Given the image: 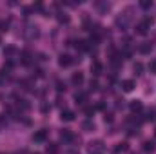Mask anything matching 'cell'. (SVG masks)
<instances>
[{
  "mask_svg": "<svg viewBox=\"0 0 156 154\" xmlns=\"http://www.w3.org/2000/svg\"><path fill=\"white\" fill-rule=\"evenodd\" d=\"M153 22H154V20L147 16L145 20H142L140 24H136V33H138V35H147V31L151 29V26H153Z\"/></svg>",
  "mask_w": 156,
  "mask_h": 154,
  "instance_id": "6da1fadb",
  "label": "cell"
},
{
  "mask_svg": "<svg viewBox=\"0 0 156 154\" xmlns=\"http://www.w3.org/2000/svg\"><path fill=\"white\" fill-rule=\"evenodd\" d=\"M87 149H89V152L91 154H104L105 145H104L102 140H94V142H91V143L87 145Z\"/></svg>",
  "mask_w": 156,
  "mask_h": 154,
  "instance_id": "7a4b0ae2",
  "label": "cell"
},
{
  "mask_svg": "<svg viewBox=\"0 0 156 154\" xmlns=\"http://www.w3.org/2000/svg\"><path fill=\"white\" fill-rule=\"evenodd\" d=\"M151 49H153V44H151V42H142V44L138 45V51H140L142 54H149Z\"/></svg>",
  "mask_w": 156,
  "mask_h": 154,
  "instance_id": "3957f363",
  "label": "cell"
},
{
  "mask_svg": "<svg viewBox=\"0 0 156 154\" xmlns=\"http://www.w3.org/2000/svg\"><path fill=\"white\" fill-rule=\"evenodd\" d=\"M102 71H104V65H102L100 62H93V64H91V73H93L94 76H100Z\"/></svg>",
  "mask_w": 156,
  "mask_h": 154,
  "instance_id": "277c9868",
  "label": "cell"
},
{
  "mask_svg": "<svg viewBox=\"0 0 156 154\" xmlns=\"http://www.w3.org/2000/svg\"><path fill=\"white\" fill-rule=\"evenodd\" d=\"M134 85H136L134 80H123V82H122V91H123V93H131V91L134 89Z\"/></svg>",
  "mask_w": 156,
  "mask_h": 154,
  "instance_id": "5b68a950",
  "label": "cell"
},
{
  "mask_svg": "<svg viewBox=\"0 0 156 154\" xmlns=\"http://www.w3.org/2000/svg\"><path fill=\"white\" fill-rule=\"evenodd\" d=\"M45 138H47V131L45 129H40V131H37L33 134V142H45Z\"/></svg>",
  "mask_w": 156,
  "mask_h": 154,
  "instance_id": "8992f818",
  "label": "cell"
},
{
  "mask_svg": "<svg viewBox=\"0 0 156 154\" xmlns=\"http://www.w3.org/2000/svg\"><path fill=\"white\" fill-rule=\"evenodd\" d=\"M75 111H69V109H66V111H62V114H60V118H62V121H73L75 120Z\"/></svg>",
  "mask_w": 156,
  "mask_h": 154,
  "instance_id": "52a82bcc",
  "label": "cell"
},
{
  "mask_svg": "<svg viewBox=\"0 0 156 154\" xmlns=\"http://www.w3.org/2000/svg\"><path fill=\"white\" fill-rule=\"evenodd\" d=\"M58 64H60L62 67H69V65L73 64V58H71L69 54H60V60H58Z\"/></svg>",
  "mask_w": 156,
  "mask_h": 154,
  "instance_id": "ba28073f",
  "label": "cell"
},
{
  "mask_svg": "<svg viewBox=\"0 0 156 154\" xmlns=\"http://www.w3.org/2000/svg\"><path fill=\"white\" fill-rule=\"evenodd\" d=\"M60 138H62L64 142H73V140H75V134H73L69 129H64V131L60 132Z\"/></svg>",
  "mask_w": 156,
  "mask_h": 154,
  "instance_id": "9c48e42d",
  "label": "cell"
},
{
  "mask_svg": "<svg viewBox=\"0 0 156 154\" xmlns=\"http://www.w3.org/2000/svg\"><path fill=\"white\" fill-rule=\"evenodd\" d=\"M82 82H83V75H82V73H75V75L71 76V83H73V85H76V87L82 85Z\"/></svg>",
  "mask_w": 156,
  "mask_h": 154,
  "instance_id": "30bf717a",
  "label": "cell"
},
{
  "mask_svg": "<svg viewBox=\"0 0 156 154\" xmlns=\"http://www.w3.org/2000/svg\"><path fill=\"white\" fill-rule=\"evenodd\" d=\"M144 151H145V152H154L156 151V143L154 142H151V140L144 142Z\"/></svg>",
  "mask_w": 156,
  "mask_h": 154,
  "instance_id": "8fae6325",
  "label": "cell"
},
{
  "mask_svg": "<svg viewBox=\"0 0 156 154\" xmlns=\"http://www.w3.org/2000/svg\"><path fill=\"white\" fill-rule=\"evenodd\" d=\"M144 109V103L140 102V100H134V102H131V111L133 113H140Z\"/></svg>",
  "mask_w": 156,
  "mask_h": 154,
  "instance_id": "7c38bea8",
  "label": "cell"
},
{
  "mask_svg": "<svg viewBox=\"0 0 156 154\" xmlns=\"http://www.w3.org/2000/svg\"><path fill=\"white\" fill-rule=\"evenodd\" d=\"M82 129H83L85 132H91V131H94V121H93V120H85V121L82 123Z\"/></svg>",
  "mask_w": 156,
  "mask_h": 154,
  "instance_id": "4fadbf2b",
  "label": "cell"
},
{
  "mask_svg": "<svg viewBox=\"0 0 156 154\" xmlns=\"http://www.w3.org/2000/svg\"><path fill=\"white\" fill-rule=\"evenodd\" d=\"M75 100H76V103H85V102H87V93L78 91L76 94H75Z\"/></svg>",
  "mask_w": 156,
  "mask_h": 154,
  "instance_id": "5bb4252c",
  "label": "cell"
},
{
  "mask_svg": "<svg viewBox=\"0 0 156 154\" xmlns=\"http://www.w3.org/2000/svg\"><path fill=\"white\" fill-rule=\"evenodd\" d=\"M20 58H22V64H29L31 62V51H22V54H20Z\"/></svg>",
  "mask_w": 156,
  "mask_h": 154,
  "instance_id": "9a60e30c",
  "label": "cell"
},
{
  "mask_svg": "<svg viewBox=\"0 0 156 154\" xmlns=\"http://www.w3.org/2000/svg\"><path fill=\"white\" fill-rule=\"evenodd\" d=\"M115 151H116V152H127V151H129V143H127V142L118 143L116 147H115Z\"/></svg>",
  "mask_w": 156,
  "mask_h": 154,
  "instance_id": "2e32d148",
  "label": "cell"
},
{
  "mask_svg": "<svg viewBox=\"0 0 156 154\" xmlns=\"http://www.w3.org/2000/svg\"><path fill=\"white\" fill-rule=\"evenodd\" d=\"M45 151H47V154H56L58 152V145H56V143H49V145L45 147Z\"/></svg>",
  "mask_w": 156,
  "mask_h": 154,
  "instance_id": "e0dca14e",
  "label": "cell"
},
{
  "mask_svg": "<svg viewBox=\"0 0 156 154\" xmlns=\"http://www.w3.org/2000/svg\"><path fill=\"white\" fill-rule=\"evenodd\" d=\"M58 22H60V24L69 22V16H67V15H64V13H58Z\"/></svg>",
  "mask_w": 156,
  "mask_h": 154,
  "instance_id": "ac0fdd59",
  "label": "cell"
},
{
  "mask_svg": "<svg viewBox=\"0 0 156 154\" xmlns=\"http://www.w3.org/2000/svg\"><path fill=\"white\" fill-rule=\"evenodd\" d=\"M154 118H156V113L153 111V109H149V111H147V116H145V120L151 121V120H154Z\"/></svg>",
  "mask_w": 156,
  "mask_h": 154,
  "instance_id": "d6986e66",
  "label": "cell"
},
{
  "mask_svg": "<svg viewBox=\"0 0 156 154\" xmlns=\"http://www.w3.org/2000/svg\"><path fill=\"white\" fill-rule=\"evenodd\" d=\"M149 73H151V75H156V60H151V64H149Z\"/></svg>",
  "mask_w": 156,
  "mask_h": 154,
  "instance_id": "ffe728a7",
  "label": "cell"
},
{
  "mask_svg": "<svg viewBox=\"0 0 156 154\" xmlns=\"http://www.w3.org/2000/svg\"><path fill=\"white\" fill-rule=\"evenodd\" d=\"M89 91H98V82H96V80H91V83H89Z\"/></svg>",
  "mask_w": 156,
  "mask_h": 154,
  "instance_id": "44dd1931",
  "label": "cell"
},
{
  "mask_svg": "<svg viewBox=\"0 0 156 154\" xmlns=\"http://www.w3.org/2000/svg\"><path fill=\"white\" fill-rule=\"evenodd\" d=\"M153 4H151V0H142L140 2V7H144V9H147V7H151Z\"/></svg>",
  "mask_w": 156,
  "mask_h": 154,
  "instance_id": "7402d4cb",
  "label": "cell"
},
{
  "mask_svg": "<svg viewBox=\"0 0 156 154\" xmlns=\"http://www.w3.org/2000/svg\"><path fill=\"white\" fill-rule=\"evenodd\" d=\"M142 69H144V65H142L140 62H138V64H134V73H136V75H142Z\"/></svg>",
  "mask_w": 156,
  "mask_h": 154,
  "instance_id": "603a6c76",
  "label": "cell"
},
{
  "mask_svg": "<svg viewBox=\"0 0 156 154\" xmlns=\"http://www.w3.org/2000/svg\"><path fill=\"white\" fill-rule=\"evenodd\" d=\"M83 113H85L87 116H93V113H94V107H85V109H83Z\"/></svg>",
  "mask_w": 156,
  "mask_h": 154,
  "instance_id": "cb8c5ba5",
  "label": "cell"
},
{
  "mask_svg": "<svg viewBox=\"0 0 156 154\" xmlns=\"http://www.w3.org/2000/svg\"><path fill=\"white\" fill-rule=\"evenodd\" d=\"M40 111H42L44 114H45V113H49V105H47V103H42V105H40Z\"/></svg>",
  "mask_w": 156,
  "mask_h": 154,
  "instance_id": "d4e9b609",
  "label": "cell"
},
{
  "mask_svg": "<svg viewBox=\"0 0 156 154\" xmlns=\"http://www.w3.org/2000/svg\"><path fill=\"white\" fill-rule=\"evenodd\" d=\"M15 53V47L11 45V47H7V49H4V54H13Z\"/></svg>",
  "mask_w": 156,
  "mask_h": 154,
  "instance_id": "484cf974",
  "label": "cell"
},
{
  "mask_svg": "<svg viewBox=\"0 0 156 154\" xmlns=\"http://www.w3.org/2000/svg\"><path fill=\"white\" fill-rule=\"evenodd\" d=\"M56 85H58V87H56V89H58V91H64V89H66V85H64V83H62V82H58V83H56Z\"/></svg>",
  "mask_w": 156,
  "mask_h": 154,
  "instance_id": "4316f807",
  "label": "cell"
},
{
  "mask_svg": "<svg viewBox=\"0 0 156 154\" xmlns=\"http://www.w3.org/2000/svg\"><path fill=\"white\" fill-rule=\"evenodd\" d=\"M154 138H156V131H154Z\"/></svg>",
  "mask_w": 156,
  "mask_h": 154,
  "instance_id": "83f0119b",
  "label": "cell"
},
{
  "mask_svg": "<svg viewBox=\"0 0 156 154\" xmlns=\"http://www.w3.org/2000/svg\"><path fill=\"white\" fill-rule=\"evenodd\" d=\"M2 154H4V152H2Z\"/></svg>",
  "mask_w": 156,
  "mask_h": 154,
  "instance_id": "f1b7e54d",
  "label": "cell"
}]
</instances>
